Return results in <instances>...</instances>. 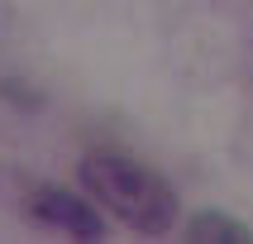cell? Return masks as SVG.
Returning a JSON list of instances; mask_svg holds the SVG:
<instances>
[{"label": "cell", "instance_id": "cell-2", "mask_svg": "<svg viewBox=\"0 0 253 244\" xmlns=\"http://www.w3.org/2000/svg\"><path fill=\"white\" fill-rule=\"evenodd\" d=\"M29 215L39 220V225H53V230H67L72 240H96L105 220L91 201H77L72 192L62 187H39V192H29Z\"/></svg>", "mask_w": 253, "mask_h": 244}, {"label": "cell", "instance_id": "cell-3", "mask_svg": "<svg viewBox=\"0 0 253 244\" xmlns=\"http://www.w3.org/2000/svg\"><path fill=\"white\" fill-rule=\"evenodd\" d=\"M191 240H225V244H249V230L239 225V220H229V215H196L191 220Z\"/></svg>", "mask_w": 253, "mask_h": 244}, {"label": "cell", "instance_id": "cell-1", "mask_svg": "<svg viewBox=\"0 0 253 244\" xmlns=\"http://www.w3.org/2000/svg\"><path fill=\"white\" fill-rule=\"evenodd\" d=\"M82 187L91 201H100L115 220L143 235H168L177 225V196L163 177L148 168L129 163V158H86L82 163Z\"/></svg>", "mask_w": 253, "mask_h": 244}]
</instances>
